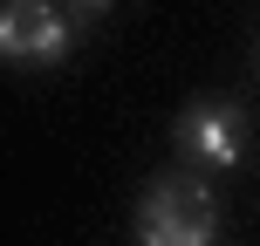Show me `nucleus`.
<instances>
[{"mask_svg":"<svg viewBox=\"0 0 260 246\" xmlns=\"http://www.w3.org/2000/svg\"><path fill=\"white\" fill-rule=\"evenodd\" d=\"M137 246H219V192L206 171H157L137 198Z\"/></svg>","mask_w":260,"mask_h":246,"instance_id":"nucleus-1","label":"nucleus"},{"mask_svg":"<svg viewBox=\"0 0 260 246\" xmlns=\"http://www.w3.org/2000/svg\"><path fill=\"white\" fill-rule=\"evenodd\" d=\"M76 55V21L62 0H0V62L7 68H62Z\"/></svg>","mask_w":260,"mask_h":246,"instance_id":"nucleus-2","label":"nucleus"},{"mask_svg":"<svg viewBox=\"0 0 260 246\" xmlns=\"http://www.w3.org/2000/svg\"><path fill=\"white\" fill-rule=\"evenodd\" d=\"M171 137H178V157H185L192 171H206V178L247 164V110L226 103V96H206V103L178 110Z\"/></svg>","mask_w":260,"mask_h":246,"instance_id":"nucleus-3","label":"nucleus"},{"mask_svg":"<svg viewBox=\"0 0 260 246\" xmlns=\"http://www.w3.org/2000/svg\"><path fill=\"white\" fill-rule=\"evenodd\" d=\"M110 7H117V0H62V14H69V21H76V27H89V21H103Z\"/></svg>","mask_w":260,"mask_h":246,"instance_id":"nucleus-4","label":"nucleus"}]
</instances>
